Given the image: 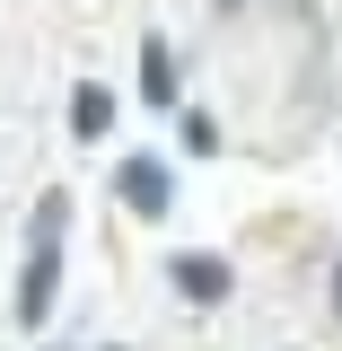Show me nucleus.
I'll list each match as a JSON object with an SVG mask.
<instances>
[{"label": "nucleus", "mask_w": 342, "mask_h": 351, "mask_svg": "<svg viewBox=\"0 0 342 351\" xmlns=\"http://www.w3.org/2000/svg\"><path fill=\"white\" fill-rule=\"evenodd\" d=\"M62 246H71V193L53 184L36 211H27V272H18V325H27V334L53 325V299H62Z\"/></svg>", "instance_id": "1"}, {"label": "nucleus", "mask_w": 342, "mask_h": 351, "mask_svg": "<svg viewBox=\"0 0 342 351\" xmlns=\"http://www.w3.org/2000/svg\"><path fill=\"white\" fill-rule=\"evenodd\" d=\"M114 193H123V211L167 219V202H175V167H167V158H123V167H114Z\"/></svg>", "instance_id": "2"}, {"label": "nucleus", "mask_w": 342, "mask_h": 351, "mask_svg": "<svg viewBox=\"0 0 342 351\" xmlns=\"http://www.w3.org/2000/svg\"><path fill=\"white\" fill-rule=\"evenodd\" d=\"M167 281H175L184 307H219L228 299V263L219 255H167Z\"/></svg>", "instance_id": "3"}, {"label": "nucleus", "mask_w": 342, "mask_h": 351, "mask_svg": "<svg viewBox=\"0 0 342 351\" xmlns=\"http://www.w3.org/2000/svg\"><path fill=\"white\" fill-rule=\"evenodd\" d=\"M141 106L149 114H175V53H167V36H141Z\"/></svg>", "instance_id": "4"}, {"label": "nucleus", "mask_w": 342, "mask_h": 351, "mask_svg": "<svg viewBox=\"0 0 342 351\" xmlns=\"http://www.w3.org/2000/svg\"><path fill=\"white\" fill-rule=\"evenodd\" d=\"M106 123H114V88L80 80V88H71V132H80V141H97Z\"/></svg>", "instance_id": "5"}, {"label": "nucleus", "mask_w": 342, "mask_h": 351, "mask_svg": "<svg viewBox=\"0 0 342 351\" xmlns=\"http://www.w3.org/2000/svg\"><path fill=\"white\" fill-rule=\"evenodd\" d=\"M175 132H184V149H193V158H211V149H219V123L202 114V106H175Z\"/></svg>", "instance_id": "6"}, {"label": "nucleus", "mask_w": 342, "mask_h": 351, "mask_svg": "<svg viewBox=\"0 0 342 351\" xmlns=\"http://www.w3.org/2000/svg\"><path fill=\"white\" fill-rule=\"evenodd\" d=\"M334 316H342V263H334Z\"/></svg>", "instance_id": "7"}, {"label": "nucleus", "mask_w": 342, "mask_h": 351, "mask_svg": "<svg viewBox=\"0 0 342 351\" xmlns=\"http://www.w3.org/2000/svg\"><path fill=\"white\" fill-rule=\"evenodd\" d=\"M219 9H246V0H219Z\"/></svg>", "instance_id": "8"}, {"label": "nucleus", "mask_w": 342, "mask_h": 351, "mask_svg": "<svg viewBox=\"0 0 342 351\" xmlns=\"http://www.w3.org/2000/svg\"><path fill=\"white\" fill-rule=\"evenodd\" d=\"M97 351H123V343H97Z\"/></svg>", "instance_id": "9"}]
</instances>
